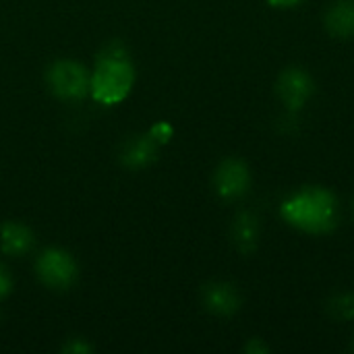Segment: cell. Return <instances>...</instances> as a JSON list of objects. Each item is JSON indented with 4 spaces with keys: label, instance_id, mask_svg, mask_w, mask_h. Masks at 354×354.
<instances>
[{
    "label": "cell",
    "instance_id": "obj_7",
    "mask_svg": "<svg viewBox=\"0 0 354 354\" xmlns=\"http://www.w3.org/2000/svg\"><path fill=\"white\" fill-rule=\"evenodd\" d=\"M201 301L203 307L220 317H230L234 315L241 305H243V297L239 292V288L230 282H209L203 286L201 290Z\"/></svg>",
    "mask_w": 354,
    "mask_h": 354
},
{
    "label": "cell",
    "instance_id": "obj_10",
    "mask_svg": "<svg viewBox=\"0 0 354 354\" xmlns=\"http://www.w3.org/2000/svg\"><path fill=\"white\" fill-rule=\"evenodd\" d=\"M35 245L33 232L21 222H6L0 228V249L10 257L27 255Z\"/></svg>",
    "mask_w": 354,
    "mask_h": 354
},
{
    "label": "cell",
    "instance_id": "obj_6",
    "mask_svg": "<svg viewBox=\"0 0 354 354\" xmlns=\"http://www.w3.org/2000/svg\"><path fill=\"white\" fill-rule=\"evenodd\" d=\"M214 189L224 201H239L251 189V170L239 158L224 160L214 174Z\"/></svg>",
    "mask_w": 354,
    "mask_h": 354
},
{
    "label": "cell",
    "instance_id": "obj_18",
    "mask_svg": "<svg viewBox=\"0 0 354 354\" xmlns=\"http://www.w3.org/2000/svg\"><path fill=\"white\" fill-rule=\"evenodd\" d=\"M351 348H353V351H354V336H353V346H351Z\"/></svg>",
    "mask_w": 354,
    "mask_h": 354
},
{
    "label": "cell",
    "instance_id": "obj_12",
    "mask_svg": "<svg viewBox=\"0 0 354 354\" xmlns=\"http://www.w3.org/2000/svg\"><path fill=\"white\" fill-rule=\"evenodd\" d=\"M328 313L338 322L354 319V292H338L328 303Z\"/></svg>",
    "mask_w": 354,
    "mask_h": 354
},
{
    "label": "cell",
    "instance_id": "obj_4",
    "mask_svg": "<svg viewBox=\"0 0 354 354\" xmlns=\"http://www.w3.org/2000/svg\"><path fill=\"white\" fill-rule=\"evenodd\" d=\"M315 93V81L303 66H288L276 79V95L288 112H301Z\"/></svg>",
    "mask_w": 354,
    "mask_h": 354
},
{
    "label": "cell",
    "instance_id": "obj_3",
    "mask_svg": "<svg viewBox=\"0 0 354 354\" xmlns=\"http://www.w3.org/2000/svg\"><path fill=\"white\" fill-rule=\"evenodd\" d=\"M46 79L50 91L56 97L75 102V100H83L89 93L91 71H87V66L77 60H56L48 68Z\"/></svg>",
    "mask_w": 354,
    "mask_h": 354
},
{
    "label": "cell",
    "instance_id": "obj_15",
    "mask_svg": "<svg viewBox=\"0 0 354 354\" xmlns=\"http://www.w3.org/2000/svg\"><path fill=\"white\" fill-rule=\"evenodd\" d=\"M245 351L249 354H266V353H270V346L268 344H263L261 342V338H253L247 346H245Z\"/></svg>",
    "mask_w": 354,
    "mask_h": 354
},
{
    "label": "cell",
    "instance_id": "obj_11",
    "mask_svg": "<svg viewBox=\"0 0 354 354\" xmlns=\"http://www.w3.org/2000/svg\"><path fill=\"white\" fill-rule=\"evenodd\" d=\"M158 147L160 143L147 133V135H139L127 141V145L122 147V162L129 168H145L149 166L156 158H158Z\"/></svg>",
    "mask_w": 354,
    "mask_h": 354
},
{
    "label": "cell",
    "instance_id": "obj_1",
    "mask_svg": "<svg viewBox=\"0 0 354 354\" xmlns=\"http://www.w3.org/2000/svg\"><path fill=\"white\" fill-rule=\"evenodd\" d=\"M280 218L299 232L330 234L340 224V201L330 189L307 185L280 203Z\"/></svg>",
    "mask_w": 354,
    "mask_h": 354
},
{
    "label": "cell",
    "instance_id": "obj_19",
    "mask_svg": "<svg viewBox=\"0 0 354 354\" xmlns=\"http://www.w3.org/2000/svg\"><path fill=\"white\" fill-rule=\"evenodd\" d=\"M353 207H354V203H353Z\"/></svg>",
    "mask_w": 354,
    "mask_h": 354
},
{
    "label": "cell",
    "instance_id": "obj_14",
    "mask_svg": "<svg viewBox=\"0 0 354 354\" xmlns=\"http://www.w3.org/2000/svg\"><path fill=\"white\" fill-rule=\"evenodd\" d=\"M10 290H12V278H10V274L6 272V268L0 266V301H2L4 297H8Z\"/></svg>",
    "mask_w": 354,
    "mask_h": 354
},
{
    "label": "cell",
    "instance_id": "obj_9",
    "mask_svg": "<svg viewBox=\"0 0 354 354\" xmlns=\"http://www.w3.org/2000/svg\"><path fill=\"white\" fill-rule=\"evenodd\" d=\"M324 25L338 39L354 37V0H334L324 15Z\"/></svg>",
    "mask_w": 354,
    "mask_h": 354
},
{
    "label": "cell",
    "instance_id": "obj_2",
    "mask_svg": "<svg viewBox=\"0 0 354 354\" xmlns=\"http://www.w3.org/2000/svg\"><path fill=\"white\" fill-rule=\"evenodd\" d=\"M133 85L135 66L127 48L120 41H112L102 48L91 71L89 95L102 106H116L131 95Z\"/></svg>",
    "mask_w": 354,
    "mask_h": 354
},
{
    "label": "cell",
    "instance_id": "obj_8",
    "mask_svg": "<svg viewBox=\"0 0 354 354\" xmlns=\"http://www.w3.org/2000/svg\"><path fill=\"white\" fill-rule=\"evenodd\" d=\"M259 234H261V224H259L257 214L243 209L234 216L232 226H230V239H232V245L243 255H251L257 249Z\"/></svg>",
    "mask_w": 354,
    "mask_h": 354
},
{
    "label": "cell",
    "instance_id": "obj_13",
    "mask_svg": "<svg viewBox=\"0 0 354 354\" xmlns=\"http://www.w3.org/2000/svg\"><path fill=\"white\" fill-rule=\"evenodd\" d=\"M149 135L160 143V145H164V143H168L170 139H172V135H174V129H172V124L170 122H156L151 129H149Z\"/></svg>",
    "mask_w": 354,
    "mask_h": 354
},
{
    "label": "cell",
    "instance_id": "obj_16",
    "mask_svg": "<svg viewBox=\"0 0 354 354\" xmlns=\"http://www.w3.org/2000/svg\"><path fill=\"white\" fill-rule=\"evenodd\" d=\"M64 351H66V353L83 354V353H91V346H87V344H85V342H81V340H75V342L66 344V346H64Z\"/></svg>",
    "mask_w": 354,
    "mask_h": 354
},
{
    "label": "cell",
    "instance_id": "obj_5",
    "mask_svg": "<svg viewBox=\"0 0 354 354\" xmlns=\"http://www.w3.org/2000/svg\"><path fill=\"white\" fill-rule=\"evenodd\" d=\"M39 280L54 290H68L77 280V263L62 249H48L35 261Z\"/></svg>",
    "mask_w": 354,
    "mask_h": 354
},
{
    "label": "cell",
    "instance_id": "obj_17",
    "mask_svg": "<svg viewBox=\"0 0 354 354\" xmlns=\"http://www.w3.org/2000/svg\"><path fill=\"white\" fill-rule=\"evenodd\" d=\"M303 0H268V4L270 6H274V8H295V6H299Z\"/></svg>",
    "mask_w": 354,
    "mask_h": 354
}]
</instances>
